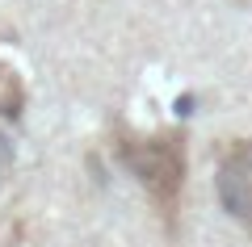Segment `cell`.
<instances>
[{"instance_id": "3", "label": "cell", "mask_w": 252, "mask_h": 247, "mask_svg": "<svg viewBox=\"0 0 252 247\" xmlns=\"http://www.w3.org/2000/svg\"><path fill=\"white\" fill-rule=\"evenodd\" d=\"M21 101H26V92H21V80L13 76L4 63H0V113H4V117H17Z\"/></svg>"}, {"instance_id": "1", "label": "cell", "mask_w": 252, "mask_h": 247, "mask_svg": "<svg viewBox=\"0 0 252 247\" xmlns=\"http://www.w3.org/2000/svg\"><path fill=\"white\" fill-rule=\"evenodd\" d=\"M118 155L139 176V185L147 189L156 210L172 222L181 185H185V142L177 134H122Z\"/></svg>"}, {"instance_id": "2", "label": "cell", "mask_w": 252, "mask_h": 247, "mask_svg": "<svg viewBox=\"0 0 252 247\" xmlns=\"http://www.w3.org/2000/svg\"><path fill=\"white\" fill-rule=\"evenodd\" d=\"M219 193L223 205L252 230V142H235L219 164Z\"/></svg>"}]
</instances>
